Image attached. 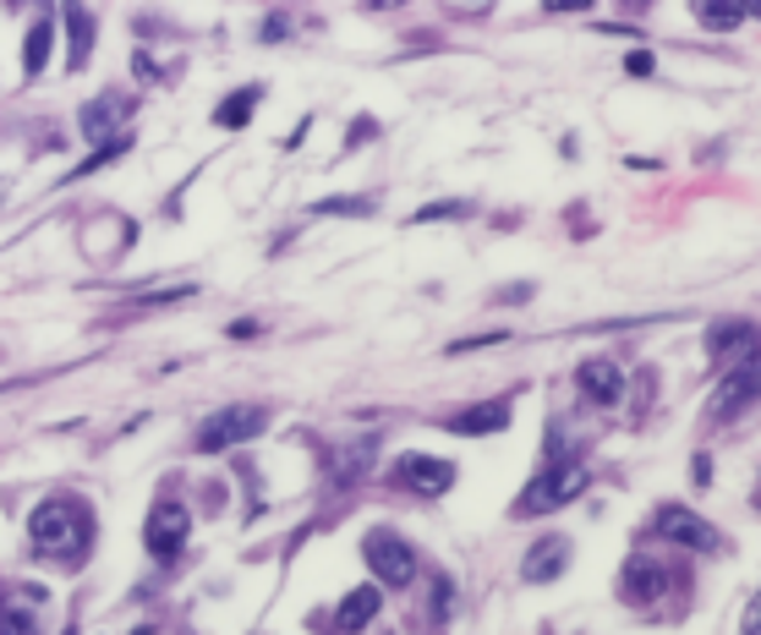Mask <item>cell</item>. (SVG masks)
Listing matches in <instances>:
<instances>
[{
  "label": "cell",
  "instance_id": "cell-1",
  "mask_svg": "<svg viewBox=\"0 0 761 635\" xmlns=\"http://www.w3.org/2000/svg\"><path fill=\"white\" fill-rule=\"evenodd\" d=\"M28 537H33V554L56 559V565H77L88 554V537H94V520L88 509L71 505V499H45L28 520Z\"/></svg>",
  "mask_w": 761,
  "mask_h": 635
},
{
  "label": "cell",
  "instance_id": "cell-2",
  "mask_svg": "<svg viewBox=\"0 0 761 635\" xmlns=\"http://www.w3.org/2000/svg\"><path fill=\"white\" fill-rule=\"evenodd\" d=\"M586 488V466H548L543 477H531L526 488H520V499H515V515H548V509L570 505L575 494Z\"/></svg>",
  "mask_w": 761,
  "mask_h": 635
},
{
  "label": "cell",
  "instance_id": "cell-3",
  "mask_svg": "<svg viewBox=\"0 0 761 635\" xmlns=\"http://www.w3.org/2000/svg\"><path fill=\"white\" fill-rule=\"evenodd\" d=\"M269 428V417H263V406H225V411H214L208 422H203V433H197V449H231V444H247Z\"/></svg>",
  "mask_w": 761,
  "mask_h": 635
},
{
  "label": "cell",
  "instance_id": "cell-4",
  "mask_svg": "<svg viewBox=\"0 0 761 635\" xmlns=\"http://www.w3.org/2000/svg\"><path fill=\"white\" fill-rule=\"evenodd\" d=\"M187 537H192L187 505H154L148 526H143V548H148L154 559H176V554L187 548Z\"/></svg>",
  "mask_w": 761,
  "mask_h": 635
},
{
  "label": "cell",
  "instance_id": "cell-5",
  "mask_svg": "<svg viewBox=\"0 0 761 635\" xmlns=\"http://www.w3.org/2000/svg\"><path fill=\"white\" fill-rule=\"evenodd\" d=\"M45 608H50L45 586H0V635H39Z\"/></svg>",
  "mask_w": 761,
  "mask_h": 635
},
{
  "label": "cell",
  "instance_id": "cell-6",
  "mask_svg": "<svg viewBox=\"0 0 761 635\" xmlns=\"http://www.w3.org/2000/svg\"><path fill=\"white\" fill-rule=\"evenodd\" d=\"M362 559H368V570L389 580V586H406L411 575H417V559H411V548L394 537V531H368V543H362Z\"/></svg>",
  "mask_w": 761,
  "mask_h": 635
},
{
  "label": "cell",
  "instance_id": "cell-7",
  "mask_svg": "<svg viewBox=\"0 0 761 635\" xmlns=\"http://www.w3.org/2000/svg\"><path fill=\"white\" fill-rule=\"evenodd\" d=\"M652 531H657V537H669V543L701 548V554H712V548H718V531L701 520L696 509H685V505H663V509H657V520H652Z\"/></svg>",
  "mask_w": 761,
  "mask_h": 635
},
{
  "label": "cell",
  "instance_id": "cell-8",
  "mask_svg": "<svg viewBox=\"0 0 761 635\" xmlns=\"http://www.w3.org/2000/svg\"><path fill=\"white\" fill-rule=\"evenodd\" d=\"M394 477L406 482V488H417V494H445L449 482H455V466L439 460V455H400V466H394Z\"/></svg>",
  "mask_w": 761,
  "mask_h": 635
},
{
  "label": "cell",
  "instance_id": "cell-9",
  "mask_svg": "<svg viewBox=\"0 0 761 635\" xmlns=\"http://www.w3.org/2000/svg\"><path fill=\"white\" fill-rule=\"evenodd\" d=\"M751 400H757V356H745V362L723 379L718 400H712V422H734V411H745Z\"/></svg>",
  "mask_w": 761,
  "mask_h": 635
},
{
  "label": "cell",
  "instance_id": "cell-10",
  "mask_svg": "<svg viewBox=\"0 0 761 635\" xmlns=\"http://www.w3.org/2000/svg\"><path fill=\"white\" fill-rule=\"evenodd\" d=\"M127 110H131V105L121 99V94H99V99L77 116V127H82V137H88V143H110V137H121L116 127H127Z\"/></svg>",
  "mask_w": 761,
  "mask_h": 635
},
{
  "label": "cell",
  "instance_id": "cell-11",
  "mask_svg": "<svg viewBox=\"0 0 761 635\" xmlns=\"http://www.w3.org/2000/svg\"><path fill=\"white\" fill-rule=\"evenodd\" d=\"M575 383H580V394L592 400V406H619L625 400V373H619V362H580V373H575Z\"/></svg>",
  "mask_w": 761,
  "mask_h": 635
},
{
  "label": "cell",
  "instance_id": "cell-12",
  "mask_svg": "<svg viewBox=\"0 0 761 635\" xmlns=\"http://www.w3.org/2000/svg\"><path fill=\"white\" fill-rule=\"evenodd\" d=\"M663 586H669V575L652 565V554H631V565H625V575H619L625 603H657Z\"/></svg>",
  "mask_w": 761,
  "mask_h": 635
},
{
  "label": "cell",
  "instance_id": "cell-13",
  "mask_svg": "<svg viewBox=\"0 0 761 635\" xmlns=\"http://www.w3.org/2000/svg\"><path fill=\"white\" fill-rule=\"evenodd\" d=\"M570 565V543L565 537H543L526 559H520V580H531V586H543V580H554V575H565Z\"/></svg>",
  "mask_w": 761,
  "mask_h": 635
},
{
  "label": "cell",
  "instance_id": "cell-14",
  "mask_svg": "<svg viewBox=\"0 0 761 635\" xmlns=\"http://www.w3.org/2000/svg\"><path fill=\"white\" fill-rule=\"evenodd\" d=\"M383 608V592L379 586H357V592H345V603H340V614H334V631L340 635H357L362 625H373Z\"/></svg>",
  "mask_w": 761,
  "mask_h": 635
},
{
  "label": "cell",
  "instance_id": "cell-15",
  "mask_svg": "<svg viewBox=\"0 0 761 635\" xmlns=\"http://www.w3.org/2000/svg\"><path fill=\"white\" fill-rule=\"evenodd\" d=\"M449 433H505L509 428V400H488V406H471L460 417L445 422Z\"/></svg>",
  "mask_w": 761,
  "mask_h": 635
},
{
  "label": "cell",
  "instance_id": "cell-16",
  "mask_svg": "<svg viewBox=\"0 0 761 635\" xmlns=\"http://www.w3.org/2000/svg\"><path fill=\"white\" fill-rule=\"evenodd\" d=\"M61 22H66V39H71V56H66V61L82 66L88 50H94V17H88V6H82V0H61Z\"/></svg>",
  "mask_w": 761,
  "mask_h": 635
},
{
  "label": "cell",
  "instance_id": "cell-17",
  "mask_svg": "<svg viewBox=\"0 0 761 635\" xmlns=\"http://www.w3.org/2000/svg\"><path fill=\"white\" fill-rule=\"evenodd\" d=\"M50 45H56V22L39 17V22L28 28V39H22V71H28V77H39V71L50 66Z\"/></svg>",
  "mask_w": 761,
  "mask_h": 635
},
{
  "label": "cell",
  "instance_id": "cell-18",
  "mask_svg": "<svg viewBox=\"0 0 761 635\" xmlns=\"http://www.w3.org/2000/svg\"><path fill=\"white\" fill-rule=\"evenodd\" d=\"M696 17L712 28V33H729V28H740L745 17H757L745 0H696Z\"/></svg>",
  "mask_w": 761,
  "mask_h": 635
},
{
  "label": "cell",
  "instance_id": "cell-19",
  "mask_svg": "<svg viewBox=\"0 0 761 635\" xmlns=\"http://www.w3.org/2000/svg\"><path fill=\"white\" fill-rule=\"evenodd\" d=\"M257 99H263V88H236V94H231V99H225V105H219V110H214V121H219V127H247V121H253V105Z\"/></svg>",
  "mask_w": 761,
  "mask_h": 635
},
{
  "label": "cell",
  "instance_id": "cell-20",
  "mask_svg": "<svg viewBox=\"0 0 761 635\" xmlns=\"http://www.w3.org/2000/svg\"><path fill=\"white\" fill-rule=\"evenodd\" d=\"M734 340H751V323H734V318H729V323H718V329H712V340H706V345H712V351H729Z\"/></svg>",
  "mask_w": 761,
  "mask_h": 635
},
{
  "label": "cell",
  "instance_id": "cell-21",
  "mask_svg": "<svg viewBox=\"0 0 761 635\" xmlns=\"http://www.w3.org/2000/svg\"><path fill=\"white\" fill-rule=\"evenodd\" d=\"M318 214H373V203L368 197H323Z\"/></svg>",
  "mask_w": 761,
  "mask_h": 635
},
{
  "label": "cell",
  "instance_id": "cell-22",
  "mask_svg": "<svg viewBox=\"0 0 761 635\" xmlns=\"http://www.w3.org/2000/svg\"><path fill=\"white\" fill-rule=\"evenodd\" d=\"M471 203H428V208H417V225H428V219H455V214H466Z\"/></svg>",
  "mask_w": 761,
  "mask_h": 635
},
{
  "label": "cell",
  "instance_id": "cell-23",
  "mask_svg": "<svg viewBox=\"0 0 761 635\" xmlns=\"http://www.w3.org/2000/svg\"><path fill=\"white\" fill-rule=\"evenodd\" d=\"M625 71H631V77H652V71H657V56H646V50H635L631 61H625Z\"/></svg>",
  "mask_w": 761,
  "mask_h": 635
},
{
  "label": "cell",
  "instance_id": "cell-24",
  "mask_svg": "<svg viewBox=\"0 0 761 635\" xmlns=\"http://www.w3.org/2000/svg\"><path fill=\"white\" fill-rule=\"evenodd\" d=\"M592 0H543V11H586Z\"/></svg>",
  "mask_w": 761,
  "mask_h": 635
},
{
  "label": "cell",
  "instance_id": "cell-25",
  "mask_svg": "<svg viewBox=\"0 0 761 635\" xmlns=\"http://www.w3.org/2000/svg\"><path fill=\"white\" fill-rule=\"evenodd\" d=\"M257 334V323L253 318H242V323H231V340H253Z\"/></svg>",
  "mask_w": 761,
  "mask_h": 635
},
{
  "label": "cell",
  "instance_id": "cell-26",
  "mask_svg": "<svg viewBox=\"0 0 761 635\" xmlns=\"http://www.w3.org/2000/svg\"><path fill=\"white\" fill-rule=\"evenodd\" d=\"M263 39H285V17H269V22H263Z\"/></svg>",
  "mask_w": 761,
  "mask_h": 635
},
{
  "label": "cell",
  "instance_id": "cell-27",
  "mask_svg": "<svg viewBox=\"0 0 761 635\" xmlns=\"http://www.w3.org/2000/svg\"><path fill=\"white\" fill-rule=\"evenodd\" d=\"M137 77H143V82H154V77H159V66L148 61V56H137Z\"/></svg>",
  "mask_w": 761,
  "mask_h": 635
},
{
  "label": "cell",
  "instance_id": "cell-28",
  "mask_svg": "<svg viewBox=\"0 0 761 635\" xmlns=\"http://www.w3.org/2000/svg\"><path fill=\"white\" fill-rule=\"evenodd\" d=\"M745 635H757V603H751V614H745Z\"/></svg>",
  "mask_w": 761,
  "mask_h": 635
}]
</instances>
